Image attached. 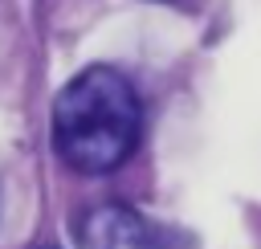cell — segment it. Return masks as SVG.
I'll return each mask as SVG.
<instances>
[{"instance_id": "cell-1", "label": "cell", "mask_w": 261, "mask_h": 249, "mask_svg": "<svg viewBox=\"0 0 261 249\" xmlns=\"http://www.w3.org/2000/svg\"><path fill=\"white\" fill-rule=\"evenodd\" d=\"M53 151L77 176H110L143 135L139 90L110 65H90L53 98Z\"/></svg>"}, {"instance_id": "cell-2", "label": "cell", "mask_w": 261, "mask_h": 249, "mask_svg": "<svg viewBox=\"0 0 261 249\" xmlns=\"http://www.w3.org/2000/svg\"><path fill=\"white\" fill-rule=\"evenodd\" d=\"M82 249H192V233L159 225L126 204H98L77 225Z\"/></svg>"}]
</instances>
